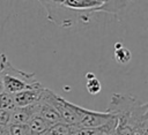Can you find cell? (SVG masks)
<instances>
[{
	"label": "cell",
	"instance_id": "5b68a950",
	"mask_svg": "<svg viewBox=\"0 0 148 135\" xmlns=\"http://www.w3.org/2000/svg\"><path fill=\"white\" fill-rule=\"evenodd\" d=\"M38 103L32 104V105H27V106H15L10 111L9 123H27L28 120L35 113H37Z\"/></svg>",
	"mask_w": 148,
	"mask_h": 135
},
{
	"label": "cell",
	"instance_id": "4fadbf2b",
	"mask_svg": "<svg viewBox=\"0 0 148 135\" xmlns=\"http://www.w3.org/2000/svg\"><path fill=\"white\" fill-rule=\"evenodd\" d=\"M86 88H87V91L90 93V95H98L102 90V85H101V82L95 76L90 80H87V84H86Z\"/></svg>",
	"mask_w": 148,
	"mask_h": 135
},
{
	"label": "cell",
	"instance_id": "ba28073f",
	"mask_svg": "<svg viewBox=\"0 0 148 135\" xmlns=\"http://www.w3.org/2000/svg\"><path fill=\"white\" fill-rule=\"evenodd\" d=\"M130 0H104L103 3L97 7L94 12H106L110 14H117L120 10H123Z\"/></svg>",
	"mask_w": 148,
	"mask_h": 135
},
{
	"label": "cell",
	"instance_id": "9a60e30c",
	"mask_svg": "<svg viewBox=\"0 0 148 135\" xmlns=\"http://www.w3.org/2000/svg\"><path fill=\"white\" fill-rule=\"evenodd\" d=\"M5 53L3 52H0V67H1V61H2V58H3ZM3 91V84H2V78H1V75H0V92Z\"/></svg>",
	"mask_w": 148,
	"mask_h": 135
},
{
	"label": "cell",
	"instance_id": "ac0fdd59",
	"mask_svg": "<svg viewBox=\"0 0 148 135\" xmlns=\"http://www.w3.org/2000/svg\"><path fill=\"white\" fill-rule=\"evenodd\" d=\"M0 127H1V126H0Z\"/></svg>",
	"mask_w": 148,
	"mask_h": 135
},
{
	"label": "cell",
	"instance_id": "6da1fadb",
	"mask_svg": "<svg viewBox=\"0 0 148 135\" xmlns=\"http://www.w3.org/2000/svg\"><path fill=\"white\" fill-rule=\"evenodd\" d=\"M106 111L116 118L117 123L130 125L133 129H148V105L133 96L113 93Z\"/></svg>",
	"mask_w": 148,
	"mask_h": 135
},
{
	"label": "cell",
	"instance_id": "3957f363",
	"mask_svg": "<svg viewBox=\"0 0 148 135\" xmlns=\"http://www.w3.org/2000/svg\"><path fill=\"white\" fill-rule=\"evenodd\" d=\"M71 106L77 117V126L79 127H99V126H103L106 122H109L110 119L113 117L108 111H105V112L91 111V110L81 107L79 105H75L73 103H71Z\"/></svg>",
	"mask_w": 148,
	"mask_h": 135
},
{
	"label": "cell",
	"instance_id": "2e32d148",
	"mask_svg": "<svg viewBox=\"0 0 148 135\" xmlns=\"http://www.w3.org/2000/svg\"><path fill=\"white\" fill-rule=\"evenodd\" d=\"M0 135H10L9 134V130H8V126L0 127Z\"/></svg>",
	"mask_w": 148,
	"mask_h": 135
},
{
	"label": "cell",
	"instance_id": "7c38bea8",
	"mask_svg": "<svg viewBox=\"0 0 148 135\" xmlns=\"http://www.w3.org/2000/svg\"><path fill=\"white\" fill-rule=\"evenodd\" d=\"M8 130L10 135H30L27 123H9Z\"/></svg>",
	"mask_w": 148,
	"mask_h": 135
},
{
	"label": "cell",
	"instance_id": "8fae6325",
	"mask_svg": "<svg viewBox=\"0 0 148 135\" xmlns=\"http://www.w3.org/2000/svg\"><path fill=\"white\" fill-rule=\"evenodd\" d=\"M14 107H15V103H14L13 95L5 90L0 92V108L12 111Z\"/></svg>",
	"mask_w": 148,
	"mask_h": 135
},
{
	"label": "cell",
	"instance_id": "e0dca14e",
	"mask_svg": "<svg viewBox=\"0 0 148 135\" xmlns=\"http://www.w3.org/2000/svg\"><path fill=\"white\" fill-rule=\"evenodd\" d=\"M92 77H95V74H94V73L88 72V73L86 74V78H87V80H90V78H92Z\"/></svg>",
	"mask_w": 148,
	"mask_h": 135
},
{
	"label": "cell",
	"instance_id": "7a4b0ae2",
	"mask_svg": "<svg viewBox=\"0 0 148 135\" xmlns=\"http://www.w3.org/2000/svg\"><path fill=\"white\" fill-rule=\"evenodd\" d=\"M0 75L2 78L3 90L12 95L22 90L36 89L43 87V84L36 80L35 73H28L15 68L6 54L3 55L1 61Z\"/></svg>",
	"mask_w": 148,
	"mask_h": 135
},
{
	"label": "cell",
	"instance_id": "9c48e42d",
	"mask_svg": "<svg viewBox=\"0 0 148 135\" xmlns=\"http://www.w3.org/2000/svg\"><path fill=\"white\" fill-rule=\"evenodd\" d=\"M73 125H68L64 121H58L50 125L43 135H72Z\"/></svg>",
	"mask_w": 148,
	"mask_h": 135
},
{
	"label": "cell",
	"instance_id": "8992f818",
	"mask_svg": "<svg viewBox=\"0 0 148 135\" xmlns=\"http://www.w3.org/2000/svg\"><path fill=\"white\" fill-rule=\"evenodd\" d=\"M37 113L49 123V126L53 125V123H56L58 121H61L58 111L50 103H47L46 100H44L42 98H40V100L38 103V111H37Z\"/></svg>",
	"mask_w": 148,
	"mask_h": 135
},
{
	"label": "cell",
	"instance_id": "52a82bcc",
	"mask_svg": "<svg viewBox=\"0 0 148 135\" xmlns=\"http://www.w3.org/2000/svg\"><path fill=\"white\" fill-rule=\"evenodd\" d=\"M27 125H28L30 135H43L49 127V123L38 113H35L28 120Z\"/></svg>",
	"mask_w": 148,
	"mask_h": 135
},
{
	"label": "cell",
	"instance_id": "30bf717a",
	"mask_svg": "<svg viewBox=\"0 0 148 135\" xmlns=\"http://www.w3.org/2000/svg\"><path fill=\"white\" fill-rule=\"evenodd\" d=\"M113 57H114V60L118 62V63H121V65H125L127 62L131 61L132 59V53L130 50H127L126 47L120 46L118 48H114V53H113Z\"/></svg>",
	"mask_w": 148,
	"mask_h": 135
},
{
	"label": "cell",
	"instance_id": "277c9868",
	"mask_svg": "<svg viewBox=\"0 0 148 135\" xmlns=\"http://www.w3.org/2000/svg\"><path fill=\"white\" fill-rule=\"evenodd\" d=\"M44 87L42 88H36V89H27L18 91L13 95L15 106H27V105H32L36 104L40 100L42 95H43Z\"/></svg>",
	"mask_w": 148,
	"mask_h": 135
},
{
	"label": "cell",
	"instance_id": "5bb4252c",
	"mask_svg": "<svg viewBox=\"0 0 148 135\" xmlns=\"http://www.w3.org/2000/svg\"><path fill=\"white\" fill-rule=\"evenodd\" d=\"M10 119V111L8 110H1L0 108V126H8Z\"/></svg>",
	"mask_w": 148,
	"mask_h": 135
}]
</instances>
